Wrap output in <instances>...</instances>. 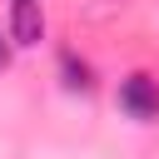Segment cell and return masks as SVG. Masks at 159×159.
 I'll list each match as a JSON object with an SVG mask.
<instances>
[{"label": "cell", "mask_w": 159, "mask_h": 159, "mask_svg": "<svg viewBox=\"0 0 159 159\" xmlns=\"http://www.w3.org/2000/svg\"><path fill=\"white\" fill-rule=\"evenodd\" d=\"M119 109L129 119H159V84L149 75H129L119 84Z\"/></svg>", "instance_id": "obj_1"}, {"label": "cell", "mask_w": 159, "mask_h": 159, "mask_svg": "<svg viewBox=\"0 0 159 159\" xmlns=\"http://www.w3.org/2000/svg\"><path fill=\"white\" fill-rule=\"evenodd\" d=\"M10 40L15 45H40L45 40V10H40V0H10Z\"/></svg>", "instance_id": "obj_2"}, {"label": "cell", "mask_w": 159, "mask_h": 159, "mask_svg": "<svg viewBox=\"0 0 159 159\" xmlns=\"http://www.w3.org/2000/svg\"><path fill=\"white\" fill-rule=\"evenodd\" d=\"M60 75H65V84H70V89H89V84H94V80H89V65H84V60H75V50H65V55H60Z\"/></svg>", "instance_id": "obj_3"}, {"label": "cell", "mask_w": 159, "mask_h": 159, "mask_svg": "<svg viewBox=\"0 0 159 159\" xmlns=\"http://www.w3.org/2000/svg\"><path fill=\"white\" fill-rule=\"evenodd\" d=\"M0 70H10V45L0 40Z\"/></svg>", "instance_id": "obj_4"}]
</instances>
